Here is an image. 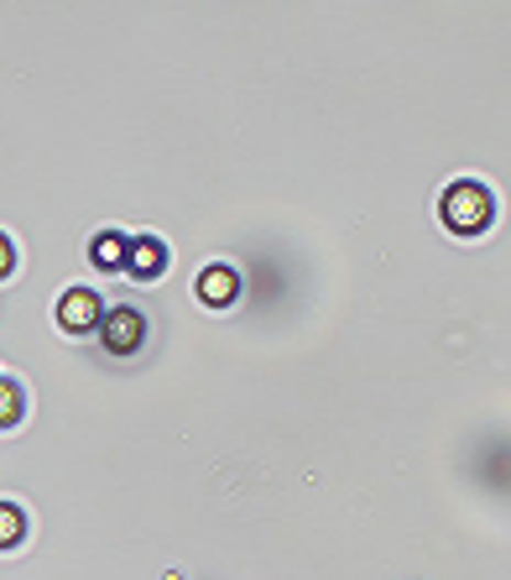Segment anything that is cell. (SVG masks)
Returning a JSON list of instances; mask_svg holds the SVG:
<instances>
[{"mask_svg":"<svg viewBox=\"0 0 511 580\" xmlns=\"http://www.w3.org/2000/svg\"><path fill=\"white\" fill-rule=\"evenodd\" d=\"M438 215H444L454 236H480L496 221V200L486 183H449L444 200H438Z\"/></svg>","mask_w":511,"mask_h":580,"instance_id":"6da1fadb","label":"cell"},{"mask_svg":"<svg viewBox=\"0 0 511 580\" xmlns=\"http://www.w3.org/2000/svg\"><path fill=\"white\" fill-rule=\"evenodd\" d=\"M99 341H105L110 356H137L141 341H146V320H141L137 309H110L99 320Z\"/></svg>","mask_w":511,"mask_h":580,"instance_id":"7a4b0ae2","label":"cell"},{"mask_svg":"<svg viewBox=\"0 0 511 580\" xmlns=\"http://www.w3.org/2000/svg\"><path fill=\"white\" fill-rule=\"evenodd\" d=\"M99 320H105V309H99L95 288H68L58 299V324L68 335H89V330H99Z\"/></svg>","mask_w":511,"mask_h":580,"instance_id":"3957f363","label":"cell"},{"mask_svg":"<svg viewBox=\"0 0 511 580\" xmlns=\"http://www.w3.org/2000/svg\"><path fill=\"white\" fill-rule=\"evenodd\" d=\"M126 272L131 278H162L167 272V246L157 236H131L126 246Z\"/></svg>","mask_w":511,"mask_h":580,"instance_id":"277c9868","label":"cell"},{"mask_svg":"<svg viewBox=\"0 0 511 580\" xmlns=\"http://www.w3.org/2000/svg\"><path fill=\"white\" fill-rule=\"evenodd\" d=\"M194 288H198V299L209 303V309H230V303L240 299V272L236 267H204Z\"/></svg>","mask_w":511,"mask_h":580,"instance_id":"5b68a950","label":"cell"},{"mask_svg":"<svg viewBox=\"0 0 511 580\" xmlns=\"http://www.w3.org/2000/svg\"><path fill=\"white\" fill-rule=\"evenodd\" d=\"M126 246H131V236H120V230H99V236L89 240V261H95L99 272H120V267H126Z\"/></svg>","mask_w":511,"mask_h":580,"instance_id":"8992f818","label":"cell"},{"mask_svg":"<svg viewBox=\"0 0 511 580\" xmlns=\"http://www.w3.org/2000/svg\"><path fill=\"white\" fill-rule=\"evenodd\" d=\"M26 539V518H21L17 502H0V549H17Z\"/></svg>","mask_w":511,"mask_h":580,"instance_id":"52a82bcc","label":"cell"},{"mask_svg":"<svg viewBox=\"0 0 511 580\" xmlns=\"http://www.w3.org/2000/svg\"><path fill=\"white\" fill-rule=\"evenodd\" d=\"M21 408H26V398H21V387L11 377H0V429H11V423L21 419Z\"/></svg>","mask_w":511,"mask_h":580,"instance_id":"ba28073f","label":"cell"},{"mask_svg":"<svg viewBox=\"0 0 511 580\" xmlns=\"http://www.w3.org/2000/svg\"><path fill=\"white\" fill-rule=\"evenodd\" d=\"M11 267H17V251H11V240L0 236V278H6V272H11Z\"/></svg>","mask_w":511,"mask_h":580,"instance_id":"9c48e42d","label":"cell"}]
</instances>
